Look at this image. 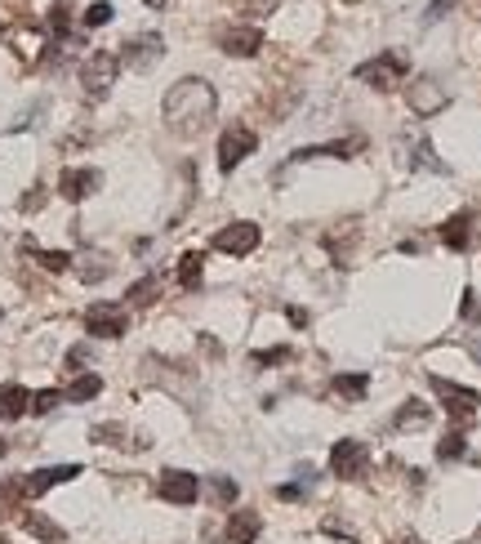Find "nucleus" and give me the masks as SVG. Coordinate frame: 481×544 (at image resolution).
Returning a JSON list of instances; mask_svg holds the SVG:
<instances>
[{
  "label": "nucleus",
  "mask_w": 481,
  "mask_h": 544,
  "mask_svg": "<svg viewBox=\"0 0 481 544\" xmlns=\"http://www.w3.org/2000/svg\"><path fill=\"white\" fill-rule=\"evenodd\" d=\"M432 393L441 397V406L450 411V420H454V424H468V420L477 415V406H481V397H477L472 388L450 384V380H441V375H432Z\"/></svg>",
  "instance_id": "20e7f679"
},
{
  "label": "nucleus",
  "mask_w": 481,
  "mask_h": 544,
  "mask_svg": "<svg viewBox=\"0 0 481 544\" xmlns=\"http://www.w3.org/2000/svg\"><path fill=\"white\" fill-rule=\"evenodd\" d=\"M365 388H370V380H365V375H334V393H339V397H348V402H361V397H365Z\"/></svg>",
  "instance_id": "412c9836"
},
{
  "label": "nucleus",
  "mask_w": 481,
  "mask_h": 544,
  "mask_svg": "<svg viewBox=\"0 0 481 544\" xmlns=\"http://www.w3.org/2000/svg\"><path fill=\"white\" fill-rule=\"evenodd\" d=\"M99 393H103V380H99V375H76V380L63 388L68 402H94Z\"/></svg>",
  "instance_id": "aec40b11"
},
{
  "label": "nucleus",
  "mask_w": 481,
  "mask_h": 544,
  "mask_svg": "<svg viewBox=\"0 0 481 544\" xmlns=\"http://www.w3.org/2000/svg\"><path fill=\"white\" fill-rule=\"evenodd\" d=\"M148 5H165V0H148Z\"/></svg>",
  "instance_id": "e433bc0d"
},
{
  "label": "nucleus",
  "mask_w": 481,
  "mask_h": 544,
  "mask_svg": "<svg viewBox=\"0 0 481 544\" xmlns=\"http://www.w3.org/2000/svg\"><path fill=\"white\" fill-rule=\"evenodd\" d=\"M450 5H454V0H432V5H428V19H441Z\"/></svg>",
  "instance_id": "f704fd0d"
},
{
  "label": "nucleus",
  "mask_w": 481,
  "mask_h": 544,
  "mask_svg": "<svg viewBox=\"0 0 481 544\" xmlns=\"http://www.w3.org/2000/svg\"><path fill=\"white\" fill-rule=\"evenodd\" d=\"M330 468H334V477L361 482L365 468H370V451H365V442H357V437L334 442V451H330Z\"/></svg>",
  "instance_id": "39448f33"
},
{
  "label": "nucleus",
  "mask_w": 481,
  "mask_h": 544,
  "mask_svg": "<svg viewBox=\"0 0 481 544\" xmlns=\"http://www.w3.org/2000/svg\"><path fill=\"white\" fill-rule=\"evenodd\" d=\"M401 544H423V540H419V535H405V540H401Z\"/></svg>",
  "instance_id": "c9c22d12"
},
{
  "label": "nucleus",
  "mask_w": 481,
  "mask_h": 544,
  "mask_svg": "<svg viewBox=\"0 0 481 544\" xmlns=\"http://www.w3.org/2000/svg\"><path fill=\"white\" fill-rule=\"evenodd\" d=\"M108 23H112V5H108V0H99V5L85 10V28H108Z\"/></svg>",
  "instance_id": "c85d7f7f"
},
{
  "label": "nucleus",
  "mask_w": 481,
  "mask_h": 544,
  "mask_svg": "<svg viewBox=\"0 0 481 544\" xmlns=\"http://www.w3.org/2000/svg\"><path fill=\"white\" fill-rule=\"evenodd\" d=\"M125 326H130V317H125L121 304H90L85 308V331L94 340H121Z\"/></svg>",
  "instance_id": "0eeeda50"
},
{
  "label": "nucleus",
  "mask_w": 481,
  "mask_h": 544,
  "mask_svg": "<svg viewBox=\"0 0 481 544\" xmlns=\"http://www.w3.org/2000/svg\"><path fill=\"white\" fill-rule=\"evenodd\" d=\"M90 437H94V442H103V446H130V433H125L121 424H94V428H90Z\"/></svg>",
  "instance_id": "b1692460"
},
{
  "label": "nucleus",
  "mask_w": 481,
  "mask_h": 544,
  "mask_svg": "<svg viewBox=\"0 0 481 544\" xmlns=\"http://www.w3.org/2000/svg\"><path fill=\"white\" fill-rule=\"evenodd\" d=\"M156 295H161V277H143V282H134V286H130V295H125V300H130V304H152Z\"/></svg>",
  "instance_id": "bb28decb"
},
{
  "label": "nucleus",
  "mask_w": 481,
  "mask_h": 544,
  "mask_svg": "<svg viewBox=\"0 0 481 544\" xmlns=\"http://www.w3.org/2000/svg\"><path fill=\"white\" fill-rule=\"evenodd\" d=\"M201 277H205V254H201V250H188V254L179 259V282H183V291H201Z\"/></svg>",
  "instance_id": "6ab92c4d"
},
{
  "label": "nucleus",
  "mask_w": 481,
  "mask_h": 544,
  "mask_svg": "<svg viewBox=\"0 0 481 544\" xmlns=\"http://www.w3.org/2000/svg\"><path fill=\"white\" fill-rule=\"evenodd\" d=\"M72 477H81V464H59V468H36L28 482H23V495H45L50 486H59V482H72Z\"/></svg>",
  "instance_id": "ddd939ff"
},
{
  "label": "nucleus",
  "mask_w": 481,
  "mask_h": 544,
  "mask_svg": "<svg viewBox=\"0 0 481 544\" xmlns=\"http://www.w3.org/2000/svg\"><path fill=\"white\" fill-rule=\"evenodd\" d=\"M405 72H410V59L397 54V50H388V54H379L374 63H361V68H357V81H365L370 90H392V85H401Z\"/></svg>",
  "instance_id": "7ed1b4c3"
},
{
  "label": "nucleus",
  "mask_w": 481,
  "mask_h": 544,
  "mask_svg": "<svg viewBox=\"0 0 481 544\" xmlns=\"http://www.w3.org/2000/svg\"><path fill=\"white\" fill-rule=\"evenodd\" d=\"M205 491H210V500H214V504H236V482H232V477H223V473H219V477H210V482H205Z\"/></svg>",
  "instance_id": "a878e982"
},
{
  "label": "nucleus",
  "mask_w": 481,
  "mask_h": 544,
  "mask_svg": "<svg viewBox=\"0 0 481 544\" xmlns=\"http://www.w3.org/2000/svg\"><path fill=\"white\" fill-rule=\"evenodd\" d=\"M410 108L419 112V116H428V112H437V108H445V90L437 85V81H414L410 85Z\"/></svg>",
  "instance_id": "dca6fc26"
},
{
  "label": "nucleus",
  "mask_w": 481,
  "mask_h": 544,
  "mask_svg": "<svg viewBox=\"0 0 481 544\" xmlns=\"http://www.w3.org/2000/svg\"><path fill=\"white\" fill-rule=\"evenodd\" d=\"M23 526H28L36 540H45V544H63V540H68V531H63L54 517H45V513H23Z\"/></svg>",
  "instance_id": "a211bd4d"
},
{
  "label": "nucleus",
  "mask_w": 481,
  "mask_h": 544,
  "mask_svg": "<svg viewBox=\"0 0 481 544\" xmlns=\"http://www.w3.org/2000/svg\"><path fill=\"white\" fill-rule=\"evenodd\" d=\"M254 148H259V134L250 125H228L223 139H219V170H236Z\"/></svg>",
  "instance_id": "423d86ee"
},
{
  "label": "nucleus",
  "mask_w": 481,
  "mask_h": 544,
  "mask_svg": "<svg viewBox=\"0 0 481 544\" xmlns=\"http://www.w3.org/2000/svg\"><path fill=\"white\" fill-rule=\"evenodd\" d=\"M81 277H85V282H103V277H108V259H103V254H90L85 268H81Z\"/></svg>",
  "instance_id": "c756f323"
},
{
  "label": "nucleus",
  "mask_w": 481,
  "mask_h": 544,
  "mask_svg": "<svg viewBox=\"0 0 481 544\" xmlns=\"http://www.w3.org/2000/svg\"><path fill=\"white\" fill-rule=\"evenodd\" d=\"M0 317H5V313H0Z\"/></svg>",
  "instance_id": "4c0bfd02"
},
{
  "label": "nucleus",
  "mask_w": 481,
  "mask_h": 544,
  "mask_svg": "<svg viewBox=\"0 0 481 544\" xmlns=\"http://www.w3.org/2000/svg\"><path fill=\"white\" fill-rule=\"evenodd\" d=\"M28 250L36 254V263H41L45 272H68V268H72V254H63V250H36L32 241H28Z\"/></svg>",
  "instance_id": "4be33fe9"
},
{
  "label": "nucleus",
  "mask_w": 481,
  "mask_h": 544,
  "mask_svg": "<svg viewBox=\"0 0 481 544\" xmlns=\"http://www.w3.org/2000/svg\"><path fill=\"white\" fill-rule=\"evenodd\" d=\"M459 313H463V322H477V295H472V291H463V304H459Z\"/></svg>",
  "instance_id": "2f4dec72"
},
{
  "label": "nucleus",
  "mask_w": 481,
  "mask_h": 544,
  "mask_svg": "<svg viewBox=\"0 0 481 544\" xmlns=\"http://www.w3.org/2000/svg\"><path fill=\"white\" fill-rule=\"evenodd\" d=\"M428 420H432V411H428L423 402H405L401 415H397V428H423Z\"/></svg>",
  "instance_id": "5701e85b"
},
{
  "label": "nucleus",
  "mask_w": 481,
  "mask_h": 544,
  "mask_svg": "<svg viewBox=\"0 0 481 544\" xmlns=\"http://www.w3.org/2000/svg\"><path fill=\"white\" fill-rule=\"evenodd\" d=\"M472 228H477V214H472V210H459V214H450V219L441 223V241H445L450 250H468L472 236H477Z\"/></svg>",
  "instance_id": "f8f14e48"
},
{
  "label": "nucleus",
  "mask_w": 481,
  "mask_h": 544,
  "mask_svg": "<svg viewBox=\"0 0 481 544\" xmlns=\"http://www.w3.org/2000/svg\"><path fill=\"white\" fill-rule=\"evenodd\" d=\"M214 41H219V50L232 54V59H254V54L263 50V32H259V28H236V23L219 28Z\"/></svg>",
  "instance_id": "6e6552de"
},
{
  "label": "nucleus",
  "mask_w": 481,
  "mask_h": 544,
  "mask_svg": "<svg viewBox=\"0 0 481 544\" xmlns=\"http://www.w3.org/2000/svg\"><path fill=\"white\" fill-rule=\"evenodd\" d=\"M116 72H121V59L112 50H94L85 63H81V85L90 99H108V90L116 85Z\"/></svg>",
  "instance_id": "f03ea898"
},
{
  "label": "nucleus",
  "mask_w": 481,
  "mask_h": 544,
  "mask_svg": "<svg viewBox=\"0 0 481 544\" xmlns=\"http://www.w3.org/2000/svg\"><path fill=\"white\" fill-rule=\"evenodd\" d=\"M463 451H468V442H463V433H459V428H450V433L437 442V460H445V464H450V460H459Z\"/></svg>",
  "instance_id": "393cba45"
},
{
  "label": "nucleus",
  "mask_w": 481,
  "mask_h": 544,
  "mask_svg": "<svg viewBox=\"0 0 481 544\" xmlns=\"http://www.w3.org/2000/svg\"><path fill=\"white\" fill-rule=\"evenodd\" d=\"M28 411H32V393L23 384H5V388H0V420H5V424L23 420Z\"/></svg>",
  "instance_id": "4468645a"
},
{
  "label": "nucleus",
  "mask_w": 481,
  "mask_h": 544,
  "mask_svg": "<svg viewBox=\"0 0 481 544\" xmlns=\"http://www.w3.org/2000/svg\"><path fill=\"white\" fill-rule=\"evenodd\" d=\"M156 491H161V500H170V504H196L201 482H196L192 473H183V468H165L161 482H156Z\"/></svg>",
  "instance_id": "1a4fd4ad"
},
{
  "label": "nucleus",
  "mask_w": 481,
  "mask_h": 544,
  "mask_svg": "<svg viewBox=\"0 0 481 544\" xmlns=\"http://www.w3.org/2000/svg\"><path fill=\"white\" fill-rule=\"evenodd\" d=\"M281 362H290V348H263V353H254V366H281Z\"/></svg>",
  "instance_id": "7c9ffc66"
},
{
  "label": "nucleus",
  "mask_w": 481,
  "mask_h": 544,
  "mask_svg": "<svg viewBox=\"0 0 481 544\" xmlns=\"http://www.w3.org/2000/svg\"><path fill=\"white\" fill-rule=\"evenodd\" d=\"M254 245H259V228L254 223H228V228L214 232V250H223V254H250Z\"/></svg>",
  "instance_id": "9d476101"
},
{
  "label": "nucleus",
  "mask_w": 481,
  "mask_h": 544,
  "mask_svg": "<svg viewBox=\"0 0 481 544\" xmlns=\"http://www.w3.org/2000/svg\"><path fill=\"white\" fill-rule=\"evenodd\" d=\"M59 402H63V393H59V388H45V393H32V411H36V415H50V411H54Z\"/></svg>",
  "instance_id": "cd10ccee"
},
{
  "label": "nucleus",
  "mask_w": 481,
  "mask_h": 544,
  "mask_svg": "<svg viewBox=\"0 0 481 544\" xmlns=\"http://www.w3.org/2000/svg\"><path fill=\"white\" fill-rule=\"evenodd\" d=\"M156 59H161V36H139V41H130L125 54H121V63H130V68H139V72H148Z\"/></svg>",
  "instance_id": "2eb2a0df"
},
{
  "label": "nucleus",
  "mask_w": 481,
  "mask_h": 544,
  "mask_svg": "<svg viewBox=\"0 0 481 544\" xmlns=\"http://www.w3.org/2000/svg\"><path fill=\"white\" fill-rule=\"evenodd\" d=\"M259 531H263V522H259V513H250V508L232 513V522H228V540H232V544H254Z\"/></svg>",
  "instance_id": "f3484780"
},
{
  "label": "nucleus",
  "mask_w": 481,
  "mask_h": 544,
  "mask_svg": "<svg viewBox=\"0 0 481 544\" xmlns=\"http://www.w3.org/2000/svg\"><path fill=\"white\" fill-rule=\"evenodd\" d=\"M85 357H90V348H81V344H76V348L68 353V366H85Z\"/></svg>",
  "instance_id": "72a5a7b5"
},
{
  "label": "nucleus",
  "mask_w": 481,
  "mask_h": 544,
  "mask_svg": "<svg viewBox=\"0 0 481 544\" xmlns=\"http://www.w3.org/2000/svg\"><path fill=\"white\" fill-rule=\"evenodd\" d=\"M103 188V174L99 170H63V179H59V192L68 196V201H85V196H94Z\"/></svg>",
  "instance_id": "9b49d317"
},
{
  "label": "nucleus",
  "mask_w": 481,
  "mask_h": 544,
  "mask_svg": "<svg viewBox=\"0 0 481 544\" xmlns=\"http://www.w3.org/2000/svg\"><path fill=\"white\" fill-rule=\"evenodd\" d=\"M165 125L179 134V139H196V134H205L210 130V121H214V112H219V94H214V85L210 81H201V76H183L170 94H165Z\"/></svg>",
  "instance_id": "f257e3e1"
},
{
  "label": "nucleus",
  "mask_w": 481,
  "mask_h": 544,
  "mask_svg": "<svg viewBox=\"0 0 481 544\" xmlns=\"http://www.w3.org/2000/svg\"><path fill=\"white\" fill-rule=\"evenodd\" d=\"M277 495H281V500H303V495H308V482H290V486H281Z\"/></svg>",
  "instance_id": "473e14b6"
}]
</instances>
